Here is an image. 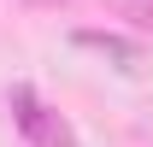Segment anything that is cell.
<instances>
[{
	"label": "cell",
	"mask_w": 153,
	"mask_h": 147,
	"mask_svg": "<svg viewBox=\"0 0 153 147\" xmlns=\"http://www.w3.org/2000/svg\"><path fill=\"white\" fill-rule=\"evenodd\" d=\"M12 118H18V129H24V141H30V147H76L71 124H65L59 112H47L24 82L12 88Z\"/></svg>",
	"instance_id": "1"
},
{
	"label": "cell",
	"mask_w": 153,
	"mask_h": 147,
	"mask_svg": "<svg viewBox=\"0 0 153 147\" xmlns=\"http://www.w3.org/2000/svg\"><path fill=\"white\" fill-rule=\"evenodd\" d=\"M76 41H82V47H94V53H106V59H118L124 71H135V65H141V47H135V41H124V36H106V30H76Z\"/></svg>",
	"instance_id": "2"
}]
</instances>
